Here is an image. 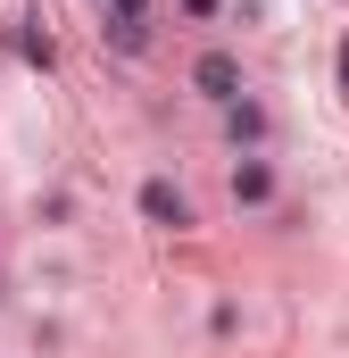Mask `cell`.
<instances>
[{"mask_svg":"<svg viewBox=\"0 0 349 358\" xmlns=\"http://www.w3.org/2000/svg\"><path fill=\"white\" fill-rule=\"evenodd\" d=\"M191 92L216 100V108H233V100H242V59H233V50H200V59H191Z\"/></svg>","mask_w":349,"mask_h":358,"instance_id":"cell-1","label":"cell"},{"mask_svg":"<svg viewBox=\"0 0 349 358\" xmlns=\"http://www.w3.org/2000/svg\"><path fill=\"white\" fill-rule=\"evenodd\" d=\"M142 217H150V225H167V234H183V225H191V200H183L167 176H150V183H142Z\"/></svg>","mask_w":349,"mask_h":358,"instance_id":"cell-2","label":"cell"},{"mask_svg":"<svg viewBox=\"0 0 349 358\" xmlns=\"http://www.w3.org/2000/svg\"><path fill=\"white\" fill-rule=\"evenodd\" d=\"M233 200H242V208H266V200H274V167H266V159H242V167H233Z\"/></svg>","mask_w":349,"mask_h":358,"instance_id":"cell-3","label":"cell"},{"mask_svg":"<svg viewBox=\"0 0 349 358\" xmlns=\"http://www.w3.org/2000/svg\"><path fill=\"white\" fill-rule=\"evenodd\" d=\"M225 134H233V142H266V108L258 100H233V108H225Z\"/></svg>","mask_w":349,"mask_h":358,"instance_id":"cell-4","label":"cell"},{"mask_svg":"<svg viewBox=\"0 0 349 358\" xmlns=\"http://www.w3.org/2000/svg\"><path fill=\"white\" fill-rule=\"evenodd\" d=\"M100 34H108V42H117V50H150V25H133V17H108V25H100Z\"/></svg>","mask_w":349,"mask_h":358,"instance_id":"cell-5","label":"cell"},{"mask_svg":"<svg viewBox=\"0 0 349 358\" xmlns=\"http://www.w3.org/2000/svg\"><path fill=\"white\" fill-rule=\"evenodd\" d=\"M17 50H25L34 67H50V59H59V50H50V34H34V25H17Z\"/></svg>","mask_w":349,"mask_h":358,"instance_id":"cell-6","label":"cell"},{"mask_svg":"<svg viewBox=\"0 0 349 358\" xmlns=\"http://www.w3.org/2000/svg\"><path fill=\"white\" fill-rule=\"evenodd\" d=\"M108 17H133V25H142V17H150V0H108Z\"/></svg>","mask_w":349,"mask_h":358,"instance_id":"cell-7","label":"cell"},{"mask_svg":"<svg viewBox=\"0 0 349 358\" xmlns=\"http://www.w3.org/2000/svg\"><path fill=\"white\" fill-rule=\"evenodd\" d=\"M174 8H183V17H216L225 0H174Z\"/></svg>","mask_w":349,"mask_h":358,"instance_id":"cell-8","label":"cell"},{"mask_svg":"<svg viewBox=\"0 0 349 358\" xmlns=\"http://www.w3.org/2000/svg\"><path fill=\"white\" fill-rule=\"evenodd\" d=\"M341 84H349V42H341Z\"/></svg>","mask_w":349,"mask_h":358,"instance_id":"cell-9","label":"cell"}]
</instances>
